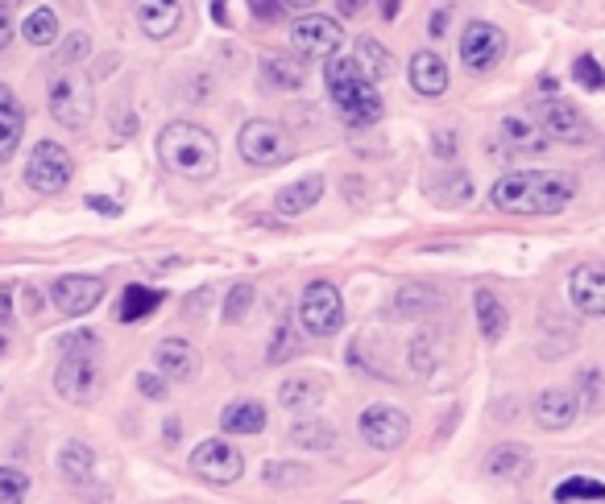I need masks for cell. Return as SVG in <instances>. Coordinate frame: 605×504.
Listing matches in <instances>:
<instances>
[{
  "label": "cell",
  "mask_w": 605,
  "mask_h": 504,
  "mask_svg": "<svg viewBox=\"0 0 605 504\" xmlns=\"http://www.w3.org/2000/svg\"><path fill=\"white\" fill-rule=\"evenodd\" d=\"M137 389L146 393V397H154V402H163V397H166V381L158 373H142V376H137Z\"/></svg>",
  "instance_id": "b9f144b4"
},
{
  "label": "cell",
  "mask_w": 605,
  "mask_h": 504,
  "mask_svg": "<svg viewBox=\"0 0 605 504\" xmlns=\"http://www.w3.org/2000/svg\"><path fill=\"white\" fill-rule=\"evenodd\" d=\"M299 352V339H295V327L291 323H282L279 332H274V344H270V352H266V360L270 364H282V360H291Z\"/></svg>",
  "instance_id": "f35d334b"
},
{
  "label": "cell",
  "mask_w": 605,
  "mask_h": 504,
  "mask_svg": "<svg viewBox=\"0 0 605 504\" xmlns=\"http://www.w3.org/2000/svg\"><path fill=\"white\" fill-rule=\"evenodd\" d=\"M96 385H100V339H96V332H71L62 339L55 389L71 405H88Z\"/></svg>",
  "instance_id": "277c9868"
},
{
  "label": "cell",
  "mask_w": 605,
  "mask_h": 504,
  "mask_svg": "<svg viewBox=\"0 0 605 504\" xmlns=\"http://www.w3.org/2000/svg\"><path fill=\"white\" fill-rule=\"evenodd\" d=\"M59 476L75 488H88L91 480H96V455H91L84 443H62L59 447Z\"/></svg>",
  "instance_id": "d4e9b609"
},
{
  "label": "cell",
  "mask_w": 605,
  "mask_h": 504,
  "mask_svg": "<svg viewBox=\"0 0 605 504\" xmlns=\"http://www.w3.org/2000/svg\"><path fill=\"white\" fill-rule=\"evenodd\" d=\"M192 467L195 476L207 480V484H233L245 472V455L228 443V438H204L199 447L192 451Z\"/></svg>",
  "instance_id": "8fae6325"
},
{
  "label": "cell",
  "mask_w": 605,
  "mask_h": 504,
  "mask_svg": "<svg viewBox=\"0 0 605 504\" xmlns=\"http://www.w3.org/2000/svg\"><path fill=\"white\" fill-rule=\"evenodd\" d=\"M91 108H96V91L84 71H59L50 79V116L62 129H88Z\"/></svg>",
  "instance_id": "5b68a950"
},
{
  "label": "cell",
  "mask_w": 605,
  "mask_h": 504,
  "mask_svg": "<svg viewBox=\"0 0 605 504\" xmlns=\"http://www.w3.org/2000/svg\"><path fill=\"white\" fill-rule=\"evenodd\" d=\"M353 62L361 67V75L370 79V83H378V79H390V75L399 71V62H394V55L386 50L378 38H357V55Z\"/></svg>",
  "instance_id": "83f0119b"
},
{
  "label": "cell",
  "mask_w": 605,
  "mask_h": 504,
  "mask_svg": "<svg viewBox=\"0 0 605 504\" xmlns=\"http://www.w3.org/2000/svg\"><path fill=\"white\" fill-rule=\"evenodd\" d=\"M178 21H183V9H178L175 0H149V4L137 9V26H142L146 38H170L178 29Z\"/></svg>",
  "instance_id": "484cf974"
},
{
  "label": "cell",
  "mask_w": 605,
  "mask_h": 504,
  "mask_svg": "<svg viewBox=\"0 0 605 504\" xmlns=\"http://www.w3.org/2000/svg\"><path fill=\"white\" fill-rule=\"evenodd\" d=\"M236 149L250 166H262V170L295 158V141L279 120H245L241 132H236Z\"/></svg>",
  "instance_id": "8992f818"
},
{
  "label": "cell",
  "mask_w": 605,
  "mask_h": 504,
  "mask_svg": "<svg viewBox=\"0 0 605 504\" xmlns=\"http://www.w3.org/2000/svg\"><path fill=\"white\" fill-rule=\"evenodd\" d=\"M75 174V158L62 149L59 141H38L30 154V166H26V187L38 190V195H59Z\"/></svg>",
  "instance_id": "ba28073f"
},
{
  "label": "cell",
  "mask_w": 605,
  "mask_h": 504,
  "mask_svg": "<svg viewBox=\"0 0 605 504\" xmlns=\"http://www.w3.org/2000/svg\"><path fill=\"white\" fill-rule=\"evenodd\" d=\"M472 310H477V327H481V335H486L489 344H498L506 335V327H510V315H506L502 298H498L494 289H477V294H472Z\"/></svg>",
  "instance_id": "603a6c76"
},
{
  "label": "cell",
  "mask_w": 605,
  "mask_h": 504,
  "mask_svg": "<svg viewBox=\"0 0 605 504\" xmlns=\"http://www.w3.org/2000/svg\"><path fill=\"white\" fill-rule=\"evenodd\" d=\"M357 431L373 451H399L407 443V434H411V418L402 414L399 405H370L357 418Z\"/></svg>",
  "instance_id": "30bf717a"
},
{
  "label": "cell",
  "mask_w": 605,
  "mask_h": 504,
  "mask_svg": "<svg viewBox=\"0 0 605 504\" xmlns=\"http://www.w3.org/2000/svg\"><path fill=\"white\" fill-rule=\"evenodd\" d=\"M291 42H295V50L303 58H336L340 42H344V29H340L336 17L308 13V17H295Z\"/></svg>",
  "instance_id": "7c38bea8"
},
{
  "label": "cell",
  "mask_w": 605,
  "mask_h": 504,
  "mask_svg": "<svg viewBox=\"0 0 605 504\" xmlns=\"http://www.w3.org/2000/svg\"><path fill=\"white\" fill-rule=\"evenodd\" d=\"M498 137H502V145L510 149V154H544L547 149V137L539 125H531L527 116H506L502 129H498Z\"/></svg>",
  "instance_id": "7402d4cb"
},
{
  "label": "cell",
  "mask_w": 605,
  "mask_h": 504,
  "mask_svg": "<svg viewBox=\"0 0 605 504\" xmlns=\"http://www.w3.org/2000/svg\"><path fill=\"white\" fill-rule=\"evenodd\" d=\"M443 26H448V13H443V9H440V13L431 17V33H440Z\"/></svg>",
  "instance_id": "681fc988"
},
{
  "label": "cell",
  "mask_w": 605,
  "mask_h": 504,
  "mask_svg": "<svg viewBox=\"0 0 605 504\" xmlns=\"http://www.w3.org/2000/svg\"><path fill=\"white\" fill-rule=\"evenodd\" d=\"M357 9H361V4H357V0H340V13H344V17H353Z\"/></svg>",
  "instance_id": "f907efd6"
},
{
  "label": "cell",
  "mask_w": 605,
  "mask_h": 504,
  "mask_svg": "<svg viewBox=\"0 0 605 504\" xmlns=\"http://www.w3.org/2000/svg\"><path fill=\"white\" fill-rule=\"evenodd\" d=\"M431 149H436L440 158H452V154H457V132L440 129V132H436V141H431Z\"/></svg>",
  "instance_id": "ee69618b"
},
{
  "label": "cell",
  "mask_w": 605,
  "mask_h": 504,
  "mask_svg": "<svg viewBox=\"0 0 605 504\" xmlns=\"http://www.w3.org/2000/svg\"><path fill=\"white\" fill-rule=\"evenodd\" d=\"M163 306V294L149 286H125V294H120V306H117V318L120 323H137V318L154 315Z\"/></svg>",
  "instance_id": "f546056e"
},
{
  "label": "cell",
  "mask_w": 605,
  "mask_h": 504,
  "mask_svg": "<svg viewBox=\"0 0 605 504\" xmlns=\"http://www.w3.org/2000/svg\"><path fill=\"white\" fill-rule=\"evenodd\" d=\"M266 405L262 402H233V405H224V414H221V431L224 434H262L266 431Z\"/></svg>",
  "instance_id": "cb8c5ba5"
},
{
  "label": "cell",
  "mask_w": 605,
  "mask_h": 504,
  "mask_svg": "<svg viewBox=\"0 0 605 504\" xmlns=\"http://www.w3.org/2000/svg\"><path fill=\"white\" fill-rule=\"evenodd\" d=\"M88 207H91V211H104V216H120V207H117V202H113V199H104V195H91Z\"/></svg>",
  "instance_id": "7dc6e473"
},
{
  "label": "cell",
  "mask_w": 605,
  "mask_h": 504,
  "mask_svg": "<svg viewBox=\"0 0 605 504\" xmlns=\"http://www.w3.org/2000/svg\"><path fill=\"white\" fill-rule=\"evenodd\" d=\"M0 202H4V199H0Z\"/></svg>",
  "instance_id": "db71d44e"
},
{
  "label": "cell",
  "mask_w": 605,
  "mask_h": 504,
  "mask_svg": "<svg viewBox=\"0 0 605 504\" xmlns=\"http://www.w3.org/2000/svg\"><path fill=\"white\" fill-rule=\"evenodd\" d=\"M4 344H9V335H0V352H4Z\"/></svg>",
  "instance_id": "816d5d0a"
},
{
  "label": "cell",
  "mask_w": 605,
  "mask_h": 504,
  "mask_svg": "<svg viewBox=\"0 0 605 504\" xmlns=\"http://www.w3.org/2000/svg\"><path fill=\"white\" fill-rule=\"evenodd\" d=\"M250 306H253V286H250V281H241V286L228 289V303H224V318H228V323H241V318L250 315Z\"/></svg>",
  "instance_id": "ab89813d"
},
{
  "label": "cell",
  "mask_w": 605,
  "mask_h": 504,
  "mask_svg": "<svg viewBox=\"0 0 605 504\" xmlns=\"http://www.w3.org/2000/svg\"><path fill=\"white\" fill-rule=\"evenodd\" d=\"M299 323L308 335H336L344 327V298L332 281H311L299 298Z\"/></svg>",
  "instance_id": "52a82bcc"
},
{
  "label": "cell",
  "mask_w": 605,
  "mask_h": 504,
  "mask_svg": "<svg viewBox=\"0 0 605 504\" xmlns=\"http://www.w3.org/2000/svg\"><path fill=\"white\" fill-rule=\"evenodd\" d=\"M506 55V33L494 21H469L460 29V62L465 71L472 75H486L494 71Z\"/></svg>",
  "instance_id": "9c48e42d"
},
{
  "label": "cell",
  "mask_w": 605,
  "mask_h": 504,
  "mask_svg": "<svg viewBox=\"0 0 605 504\" xmlns=\"http://www.w3.org/2000/svg\"><path fill=\"white\" fill-rule=\"evenodd\" d=\"M556 504H573V501H605V484L593 476H568L564 484H556L552 492Z\"/></svg>",
  "instance_id": "d6a6232c"
},
{
  "label": "cell",
  "mask_w": 605,
  "mask_h": 504,
  "mask_svg": "<svg viewBox=\"0 0 605 504\" xmlns=\"http://www.w3.org/2000/svg\"><path fill=\"white\" fill-rule=\"evenodd\" d=\"M21 38L30 46H55L59 42V13H55L50 4L33 9V13L26 17V26H21Z\"/></svg>",
  "instance_id": "1f68e13d"
},
{
  "label": "cell",
  "mask_w": 605,
  "mask_h": 504,
  "mask_svg": "<svg viewBox=\"0 0 605 504\" xmlns=\"http://www.w3.org/2000/svg\"><path fill=\"white\" fill-rule=\"evenodd\" d=\"M13 42V9L9 4H0V50Z\"/></svg>",
  "instance_id": "bcb514c9"
},
{
  "label": "cell",
  "mask_w": 605,
  "mask_h": 504,
  "mask_svg": "<svg viewBox=\"0 0 605 504\" xmlns=\"http://www.w3.org/2000/svg\"><path fill=\"white\" fill-rule=\"evenodd\" d=\"M328 397V381L315 373H295L282 381L279 389V402L286 405V409H315V405Z\"/></svg>",
  "instance_id": "44dd1931"
},
{
  "label": "cell",
  "mask_w": 605,
  "mask_h": 504,
  "mask_svg": "<svg viewBox=\"0 0 605 504\" xmlns=\"http://www.w3.org/2000/svg\"><path fill=\"white\" fill-rule=\"evenodd\" d=\"M21 132H26V108L13 96V87L0 83V166L13 161L17 145H21Z\"/></svg>",
  "instance_id": "d6986e66"
},
{
  "label": "cell",
  "mask_w": 605,
  "mask_h": 504,
  "mask_svg": "<svg viewBox=\"0 0 605 504\" xmlns=\"http://www.w3.org/2000/svg\"><path fill=\"white\" fill-rule=\"evenodd\" d=\"M324 83H328V96L336 103V112L344 125H353V129H365V125H378L386 112L382 96H378V87L361 75L353 58H332L324 71Z\"/></svg>",
  "instance_id": "3957f363"
},
{
  "label": "cell",
  "mask_w": 605,
  "mask_h": 504,
  "mask_svg": "<svg viewBox=\"0 0 605 504\" xmlns=\"http://www.w3.org/2000/svg\"><path fill=\"white\" fill-rule=\"evenodd\" d=\"M262 480L274 484V488H295V484H311V472H303V463H266L262 467Z\"/></svg>",
  "instance_id": "d590c367"
},
{
  "label": "cell",
  "mask_w": 605,
  "mask_h": 504,
  "mask_svg": "<svg viewBox=\"0 0 605 504\" xmlns=\"http://www.w3.org/2000/svg\"><path fill=\"white\" fill-rule=\"evenodd\" d=\"M573 79L585 87V91H605V71H602V62H597L593 55L576 58V62H573Z\"/></svg>",
  "instance_id": "74e56055"
},
{
  "label": "cell",
  "mask_w": 605,
  "mask_h": 504,
  "mask_svg": "<svg viewBox=\"0 0 605 504\" xmlns=\"http://www.w3.org/2000/svg\"><path fill=\"white\" fill-rule=\"evenodd\" d=\"M407 75H411L414 91H419V96H428V100H436V96L448 91V62H443L436 50H414Z\"/></svg>",
  "instance_id": "ac0fdd59"
},
{
  "label": "cell",
  "mask_w": 605,
  "mask_h": 504,
  "mask_svg": "<svg viewBox=\"0 0 605 504\" xmlns=\"http://www.w3.org/2000/svg\"><path fill=\"white\" fill-rule=\"evenodd\" d=\"M320 199H324V174H308V178H299V182L282 187L279 195H274V211H279V216H303V211H311Z\"/></svg>",
  "instance_id": "ffe728a7"
},
{
  "label": "cell",
  "mask_w": 605,
  "mask_h": 504,
  "mask_svg": "<svg viewBox=\"0 0 605 504\" xmlns=\"http://www.w3.org/2000/svg\"><path fill=\"white\" fill-rule=\"evenodd\" d=\"M428 195L443 207H457L472 195V182L465 170H440L436 178H428Z\"/></svg>",
  "instance_id": "f1b7e54d"
},
{
  "label": "cell",
  "mask_w": 605,
  "mask_h": 504,
  "mask_svg": "<svg viewBox=\"0 0 605 504\" xmlns=\"http://www.w3.org/2000/svg\"><path fill=\"white\" fill-rule=\"evenodd\" d=\"M262 79L279 91H295L303 83V67L291 55H266L262 58Z\"/></svg>",
  "instance_id": "4dcf8cb0"
},
{
  "label": "cell",
  "mask_w": 605,
  "mask_h": 504,
  "mask_svg": "<svg viewBox=\"0 0 605 504\" xmlns=\"http://www.w3.org/2000/svg\"><path fill=\"white\" fill-rule=\"evenodd\" d=\"M88 55H91L88 33H67V42L55 50V62H59V67H71V62H79V58H88Z\"/></svg>",
  "instance_id": "60d3db41"
},
{
  "label": "cell",
  "mask_w": 605,
  "mask_h": 504,
  "mask_svg": "<svg viewBox=\"0 0 605 504\" xmlns=\"http://www.w3.org/2000/svg\"><path fill=\"white\" fill-rule=\"evenodd\" d=\"M9 318H13V286L0 281V335H9Z\"/></svg>",
  "instance_id": "7bdbcfd3"
},
{
  "label": "cell",
  "mask_w": 605,
  "mask_h": 504,
  "mask_svg": "<svg viewBox=\"0 0 605 504\" xmlns=\"http://www.w3.org/2000/svg\"><path fill=\"white\" fill-rule=\"evenodd\" d=\"M436 303H440V294L431 286H402L394 298V315H428V310H436Z\"/></svg>",
  "instance_id": "836d02e7"
},
{
  "label": "cell",
  "mask_w": 605,
  "mask_h": 504,
  "mask_svg": "<svg viewBox=\"0 0 605 504\" xmlns=\"http://www.w3.org/2000/svg\"><path fill=\"white\" fill-rule=\"evenodd\" d=\"M154 364H158L163 381H192L199 373V352L187 339H163L154 347Z\"/></svg>",
  "instance_id": "e0dca14e"
},
{
  "label": "cell",
  "mask_w": 605,
  "mask_h": 504,
  "mask_svg": "<svg viewBox=\"0 0 605 504\" xmlns=\"http://www.w3.org/2000/svg\"><path fill=\"white\" fill-rule=\"evenodd\" d=\"M539 129H544L547 141H564V145L593 141V125L585 120V112L568 100H556V96L539 103Z\"/></svg>",
  "instance_id": "4fadbf2b"
},
{
  "label": "cell",
  "mask_w": 605,
  "mask_h": 504,
  "mask_svg": "<svg viewBox=\"0 0 605 504\" xmlns=\"http://www.w3.org/2000/svg\"><path fill=\"white\" fill-rule=\"evenodd\" d=\"M104 277H84V274H67L59 277L55 286H50V298H55V310L67 318H79L88 315L91 306L104 298Z\"/></svg>",
  "instance_id": "5bb4252c"
},
{
  "label": "cell",
  "mask_w": 605,
  "mask_h": 504,
  "mask_svg": "<svg viewBox=\"0 0 605 504\" xmlns=\"http://www.w3.org/2000/svg\"><path fill=\"white\" fill-rule=\"evenodd\" d=\"M568 303L589 318H605V265L585 260L568 274Z\"/></svg>",
  "instance_id": "9a60e30c"
},
{
  "label": "cell",
  "mask_w": 605,
  "mask_h": 504,
  "mask_svg": "<svg viewBox=\"0 0 605 504\" xmlns=\"http://www.w3.org/2000/svg\"><path fill=\"white\" fill-rule=\"evenodd\" d=\"M26 306H30V315H38V310H42V298H38V289H26Z\"/></svg>",
  "instance_id": "c3c4849f"
},
{
  "label": "cell",
  "mask_w": 605,
  "mask_h": 504,
  "mask_svg": "<svg viewBox=\"0 0 605 504\" xmlns=\"http://www.w3.org/2000/svg\"><path fill=\"white\" fill-rule=\"evenodd\" d=\"M30 496V476L21 467H0V504H26Z\"/></svg>",
  "instance_id": "8d00e7d4"
},
{
  "label": "cell",
  "mask_w": 605,
  "mask_h": 504,
  "mask_svg": "<svg viewBox=\"0 0 605 504\" xmlns=\"http://www.w3.org/2000/svg\"><path fill=\"white\" fill-rule=\"evenodd\" d=\"M253 17H257V21H279L282 4L279 0H257V4H253Z\"/></svg>",
  "instance_id": "f6af8a7d"
},
{
  "label": "cell",
  "mask_w": 605,
  "mask_h": 504,
  "mask_svg": "<svg viewBox=\"0 0 605 504\" xmlns=\"http://www.w3.org/2000/svg\"><path fill=\"white\" fill-rule=\"evenodd\" d=\"M531 414L544 431H568L576 422V414H580V402H576L573 389H544L535 397Z\"/></svg>",
  "instance_id": "2e32d148"
},
{
  "label": "cell",
  "mask_w": 605,
  "mask_h": 504,
  "mask_svg": "<svg viewBox=\"0 0 605 504\" xmlns=\"http://www.w3.org/2000/svg\"><path fill=\"white\" fill-rule=\"evenodd\" d=\"M486 472L494 480H523L531 472V451L518 447V443H502L486 455Z\"/></svg>",
  "instance_id": "4316f807"
},
{
  "label": "cell",
  "mask_w": 605,
  "mask_h": 504,
  "mask_svg": "<svg viewBox=\"0 0 605 504\" xmlns=\"http://www.w3.org/2000/svg\"><path fill=\"white\" fill-rule=\"evenodd\" d=\"M291 438H295L299 447H311V451L336 447V431H332L328 422H295V426H291Z\"/></svg>",
  "instance_id": "e575fe53"
},
{
  "label": "cell",
  "mask_w": 605,
  "mask_h": 504,
  "mask_svg": "<svg viewBox=\"0 0 605 504\" xmlns=\"http://www.w3.org/2000/svg\"><path fill=\"white\" fill-rule=\"evenodd\" d=\"M349 504H361V501H349Z\"/></svg>",
  "instance_id": "f5cc1de1"
},
{
  "label": "cell",
  "mask_w": 605,
  "mask_h": 504,
  "mask_svg": "<svg viewBox=\"0 0 605 504\" xmlns=\"http://www.w3.org/2000/svg\"><path fill=\"white\" fill-rule=\"evenodd\" d=\"M573 195V182L552 170H515L489 187V202L506 216H560Z\"/></svg>",
  "instance_id": "6da1fadb"
},
{
  "label": "cell",
  "mask_w": 605,
  "mask_h": 504,
  "mask_svg": "<svg viewBox=\"0 0 605 504\" xmlns=\"http://www.w3.org/2000/svg\"><path fill=\"white\" fill-rule=\"evenodd\" d=\"M158 161L178 178H192V182H207L212 174L221 170V145L204 125L192 120H175L166 125L158 137Z\"/></svg>",
  "instance_id": "7a4b0ae2"
}]
</instances>
